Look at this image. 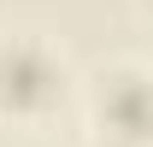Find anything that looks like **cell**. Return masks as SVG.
<instances>
[{
  "label": "cell",
  "mask_w": 153,
  "mask_h": 147,
  "mask_svg": "<svg viewBox=\"0 0 153 147\" xmlns=\"http://www.w3.org/2000/svg\"><path fill=\"white\" fill-rule=\"evenodd\" d=\"M59 100V71L36 41L0 47V112H41Z\"/></svg>",
  "instance_id": "obj_1"
}]
</instances>
